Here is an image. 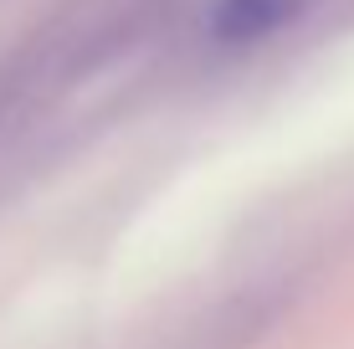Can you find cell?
<instances>
[{
	"label": "cell",
	"mask_w": 354,
	"mask_h": 349,
	"mask_svg": "<svg viewBox=\"0 0 354 349\" xmlns=\"http://www.w3.org/2000/svg\"><path fill=\"white\" fill-rule=\"evenodd\" d=\"M308 6L313 0H216L211 36L221 46H252V41H267L283 26H292Z\"/></svg>",
	"instance_id": "6da1fadb"
}]
</instances>
